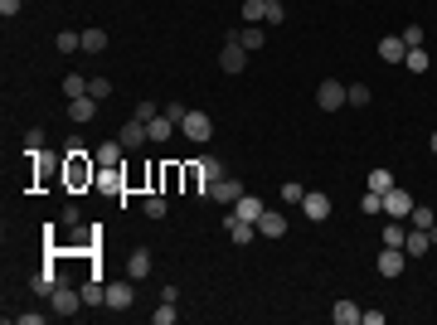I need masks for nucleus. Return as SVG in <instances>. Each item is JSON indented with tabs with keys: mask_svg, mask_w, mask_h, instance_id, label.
Wrapping results in <instances>:
<instances>
[{
	"mask_svg": "<svg viewBox=\"0 0 437 325\" xmlns=\"http://www.w3.org/2000/svg\"><path fill=\"white\" fill-rule=\"evenodd\" d=\"M64 165H68V190L98 185V160H88V151H83L78 141H68V151H64Z\"/></svg>",
	"mask_w": 437,
	"mask_h": 325,
	"instance_id": "1",
	"label": "nucleus"
},
{
	"mask_svg": "<svg viewBox=\"0 0 437 325\" xmlns=\"http://www.w3.org/2000/svg\"><path fill=\"white\" fill-rule=\"evenodd\" d=\"M316 103H321V112H340L345 103H350V88H345L340 78H321V88H316Z\"/></svg>",
	"mask_w": 437,
	"mask_h": 325,
	"instance_id": "2",
	"label": "nucleus"
},
{
	"mask_svg": "<svg viewBox=\"0 0 437 325\" xmlns=\"http://www.w3.org/2000/svg\"><path fill=\"white\" fill-rule=\"evenodd\" d=\"M49 306H54V316H78L88 301H83V292H73V287H54V296H49Z\"/></svg>",
	"mask_w": 437,
	"mask_h": 325,
	"instance_id": "3",
	"label": "nucleus"
},
{
	"mask_svg": "<svg viewBox=\"0 0 437 325\" xmlns=\"http://www.w3.org/2000/svg\"><path fill=\"white\" fill-rule=\"evenodd\" d=\"M98 195H112V199L126 195V175H121V165H98Z\"/></svg>",
	"mask_w": 437,
	"mask_h": 325,
	"instance_id": "4",
	"label": "nucleus"
},
{
	"mask_svg": "<svg viewBox=\"0 0 437 325\" xmlns=\"http://www.w3.org/2000/svg\"><path fill=\"white\" fill-rule=\"evenodd\" d=\"M180 131H185V136H190L195 146H205V141L214 136V121H209L205 112H185V121H180Z\"/></svg>",
	"mask_w": 437,
	"mask_h": 325,
	"instance_id": "5",
	"label": "nucleus"
},
{
	"mask_svg": "<svg viewBox=\"0 0 437 325\" xmlns=\"http://www.w3.org/2000/svg\"><path fill=\"white\" fill-rule=\"evenodd\" d=\"M413 204H418V199H413L408 190H399V185L384 190V214H389V218H408V214H413Z\"/></svg>",
	"mask_w": 437,
	"mask_h": 325,
	"instance_id": "6",
	"label": "nucleus"
},
{
	"mask_svg": "<svg viewBox=\"0 0 437 325\" xmlns=\"http://www.w3.org/2000/svg\"><path fill=\"white\" fill-rule=\"evenodd\" d=\"M238 195H243V185H238L233 175H223V180H214V185L205 190V199H214V204H228V209L238 204Z\"/></svg>",
	"mask_w": 437,
	"mask_h": 325,
	"instance_id": "7",
	"label": "nucleus"
},
{
	"mask_svg": "<svg viewBox=\"0 0 437 325\" xmlns=\"http://www.w3.org/2000/svg\"><path fill=\"white\" fill-rule=\"evenodd\" d=\"M243 63H248V49L228 34V44L218 49V68H223V73H243Z\"/></svg>",
	"mask_w": 437,
	"mask_h": 325,
	"instance_id": "8",
	"label": "nucleus"
},
{
	"mask_svg": "<svg viewBox=\"0 0 437 325\" xmlns=\"http://www.w3.org/2000/svg\"><path fill=\"white\" fill-rule=\"evenodd\" d=\"M126 151H141L146 141H151V131H146V121H136V116H126V126H121V136H117Z\"/></svg>",
	"mask_w": 437,
	"mask_h": 325,
	"instance_id": "9",
	"label": "nucleus"
},
{
	"mask_svg": "<svg viewBox=\"0 0 437 325\" xmlns=\"http://www.w3.org/2000/svg\"><path fill=\"white\" fill-rule=\"evenodd\" d=\"M302 214L311 218V223H326V218H330V195H311V190H306V199H302Z\"/></svg>",
	"mask_w": 437,
	"mask_h": 325,
	"instance_id": "10",
	"label": "nucleus"
},
{
	"mask_svg": "<svg viewBox=\"0 0 437 325\" xmlns=\"http://www.w3.org/2000/svg\"><path fill=\"white\" fill-rule=\"evenodd\" d=\"M93 116H98V98H93V93H88V98H68V121L83 126V121H93Z\"/></svg>",
	"mask_w": 437,
	"mask_h": 325,
	"instance_id": "11",
	"label": "nucleus"
},
{
	"mask_svg": "<svg viewBox=\"0 0 437 325\" xmlns=\"http://www.w3.org/2000/svg\"><path fill=\"white\" fill-rule=\"evenodd\" d=\"M233 214H238V218H248V223H258V218L267 214V204H262L258 195H238V204H233Z\"/></svg>",
	"mask_w": 437,
	"mask_h": 325,
	"instance_id": "12",
	"label": "nucleus"
},
{
	"mask_svg": "<svg viewBox=\"0 0 437 325\" xmlns=\"http://www.w3.org/2000/svg\"><path fill=\"white\" fill-rule=\"evenodd\" d=\"M379 59H384V63H403V59H408V44H403L399 34H389V39H379Z\"/></svg>",
	"mask_w": 437,
	"mask_h": 325,
	"instance_id": "13",
	"label": "nucleus"
},
{
	"mask_svg": "<svg viewBox=\"0 0 437 325\" xmlns=\"http://www.w3.org/2000/svg\"><path fill=\"white\" fill-rule=\"evenodd\" d=\"M403 262H408V252H403V248H384V252H379V272H384V277H399V272H403Z\"/></svg>",
	"mask_w": 437,
	"mask_h": 325,
	"instance_id": "14",
	"label": "nucleus"
},
{
	"mask_svg": "<svg viewBox=\"0 0 437 325\" xmlns=\"http://www.w3.org/2000/svg\"><path fill=\"white\" fill-rule=\"evenodd\" d=\"M228 238L243 248V243H253L258 238V223H248V218H238V214H228Z\"/></svg>",
	"mask_w": 437,
	"mask_h": 325,
	"instance_id": "15",
	"label": "nucleus"
},
{
	"mask_svg": "<svg viewBox=\"0 0 437 325\" xmlns=\"http://www.w3.org/2000/svg\"><path fill=\"white\" fill-rule=\"evenodd\" d=\"M287 233V218L277 214V209H267V214L258 218V238H282Z\"/></svg>",
	"mask_w": 437,
	"mask_h": 325,
	"instance_id": "16",
	"label": "nucleus"
},
{
	"mask_svg": "<svg viewBox=\"0 0 437 325\" xmlns=\"http://www.w3.org/2000/svg\"><path fill=\"white\" fill-rule=\"evenodd\" d=\"M126 277H131V282H141V277H151V252H146V248H136V252L126 257Z\"/></svg>",
	"mask_w": 437,
	"mask_h": 325,
	"instance_id": "17",
	"label": "nucleus"
},
{
	"mask_svg": "<svg viewBox=\"0 0 437 325\" xmlns=\"http://www.w3.org/2000/svg\"><path fill=\"white\" fill-rule=\"evenodd\" d=\"M121 156H126V146H121V141H103V146L93 151V160H98V165H121Z\"/></svg>",
	"mask_w": 437,
	"mask_h": 325,
	"instance_id": "18",
	"label": "nucleus"
},
{
	"mask_svg": "<svg viewBox=\"0 0 437 325\" xmlns=\"http://www.w3.org/2000/svg\"><path fill=\"white\" fill-rule=\"evenodd\" d=\"M330 316H335V325H360V321H364V311H360L355 301H335Z\"/></svg>",
	"mask_w": 437,
	"mask_h": 325,
	"instance_id": "19",
	"label": "nucleus"
},
{
	"mask_svg": "<svg viewBox=\"0 0 437 325\" xmlns=\"http://www.w3.org/2000/svg\"><path fill=\"white\" fill-rule=\"evenodd\" d=\"M146 131H151V141H156V146H165V141H170V131H175V121L161 112V116H151V121H146Z\"/></svg>",
	"mask_w": 437,
	"mask_h": 325,
	"instance_id": "20",
	"label": "nucleus"
},
{
	"mask_svg": "<svg viewBox=\"0 0 437 325\" xmlns=\"http://www.w3.org/2000/svg\"><path fill=\"white\" fill-rule=\"evenodd\" d=\"M233 39H238V44H243V49H248V54H253V49H262V44H267V34H262V29H258V24H243V29H238V34H233Z\"/></svg>",
	"mask_w": 437,
	"mask_h": 325,
	"instance_id": "21",
	"label": "nucleus"
},
{
	"mask_svg": "<svg viewBox=\"0 0 437 325\" xmlns=\"http://www.w3.org/2000/svg\"><path fill=\"white\" fill-rule=\"evenodd\" d=\"M54 287H59V272H34L29 277V292L34 296H54Z\"/></svg>",
	"mask_w": 437,
	"mask_h": 325,
	"instance_id": "22",
	"label": "nucleus"
},
{
	"mask_svg": "<svg viewBox=\"0 0 437 325\" xmlns=\"http://www.w3.org/2000/svg\"><path fill=\"white\" fill-rule=\"evenodd\" d=\"M108 306L112 311H126V306H131V287H126V282H112L108 287Z\"/></svg>",
	"mask_w": 437,
	"mask_h": 325,
	"instance_id": "23",
	"label": "nucleus"
},
{
	"mask_svg": "<svg viewBox=\"0 0 437 325\" xmlns=\"http://www.w3.org/2000/svg\"><path fill=\"white\" fill-rule=\"evenodd\" d=\"M64 98H88V78L83 73H68L64 78Z\"/></svg>",
	"mask_w": 437,
	"mask_h": 325,
	"instance_id": "24",
	"label": "nucleus"
},
{
	"mask_svg": "<svg viewBox=\"0 0 437 325\" xmlns=\"http://www.w3.org/2000/svg\"><path fill=\"white\" fill-rule=\"evenodd\" d=\"M403 238H408V228H403V218H394L384 228V248H403Z\"/></svg>",
	"mask_w": 437,
	"mask_h": 325,
	"instance_id": "25",
	"label": "nucleus"
},
{
	"mask_svg": "<svg viewBox=\"0 0 437 325\" xmlns=\"http://www.w3.org/2000/svg\"><path fill=\"white\" fill-rule=\"evenodd\" d=\"M267 20V0H243V24H258Z\"/></svg>",
	"mask_w": 437,
	"mask_h": 325,
	"instance_id": "26",
	"label": "nucleus"
},
{
	"mask_svg": "<svg viewBox=\"0 0 437 325\" xmlns=\"http://www.w3.org/2000/svg\"><path fill=\"white\" fill-rule=\"evenodd\" d=\"M408 223H413V228H437V214L428 209V204H413V214H408Z\"/></svg>",
	"mask_w": 437,
	"mask_h": 325,
	"instance_id": "27",
	"label": "nucleus"
},
{
	"mask_svg": "<svg viewBox=\"0 0 437 325\" xmlns=\"http://www.w3.org/2000/svg\"><path fill=\"white\" fill-rule=\"evenodd\" d=\"M165 209H170L165 195H146V204H141V214H146V218H165Z\"/></svg>",
	"mask_w": 437,
	"mask_h": 325,
	"instance_id": "28",
	"label": "nucleus"
},
{
	"mask_svg": "<svg viewBox=\"0 0 437 325\" xmlns=\"http://www.w3.org/2000/svg\"><path fill=\"white\" fill-rule=\"evenodd\" d=\"M83 49H88V54H103V49H108V29H88V34H83Z\"/></svg>",
	"mask_w": 437,
	"mask_h": 325,
	"instance_id": "29",
	"label": "nucleus"
},
{
	"mask_svg": "<svg viewBox=\"0 0 437 325\" xmlns=\"http://www.w3.org/2000/svg\"><path fill=\"white\" fill-rule=\"evenodd\" d=\"M403 68H408V73H428V49H408Z\"/></svg>",
	"mask_w": 437,
	"mask_h": 325,
	"instance_id": "30",
	"label": "nucleus"
},
{
	"mask_svg": "<svg viewBox=\"0 0 437 325\" xmlns=\"http://www.w3.org/2000/svg\"><path fill=\"white\" fill-rule=\"evenodd\" d=\"M369 190H374V195H384V190H394V175H389L384 165H379V170H369Z\"/></svg>",
	"mask_w": 437,
	"mask_h": 325,
	"instance_id": "31",
	"label": "nucleus"
},
{
	"mask_svg": "<svg viewBox=\"0 0 437 325\" xmlns=\"http://www.w3.org/2000/svg\"><path fill=\"white\" fill-rule=\"evenodd\" d=\"M200 170H205V180H209V185H214V180H223V175H228V170L218 165L214 156H200Z\"/></svg>",
	"mask_w": 437,
	"mask_h": 325,
	"instance_id": "32",
	"label": "nucleus"
},
{
	"mask_svg": "<svg viewBox=\"0 0 437 325\" xmlns=\"http://www.w3.org/2000/svg\"><path fill=\"white\" fill-rule=\"evenodd\" d=\"M54 44H59V54H73V49H83V34H73V29H64V34H59Z\"/></svg>",
	"mask_w": 437,
	"mask_h": 325,
	"instance_id": "33",
	"label": "nucleus"
},
{
	"mask_svg": "<svg viewBox=\"0 0 437 325\" xmlns=\"http://www.w3.org/2000/svg\"><path fill=\"white\" fill-rule=\"evenodd\" d=\"M302 199H306V185L287 180V185H282V204H302Z\"/></svg>",
	"mask_w": 437,
	"mask_h": 325,
	"instance_id": "34",
	"label": "nucleus"
},
{
	"mask_svg": "<svg viewBox=\"0 0 437 325\" xmlns=\"http://www.w3.org/2000/svg\"><path fill=\"white\" fill-rule=\"evenodd\" d=\"M175 316H180L175 301H161V311H151V321H156V325H175Z\"/></svg>",
	"mask_w": 437,
	"mask_h": 325,
	"instance_id": "35",
	"label": "nucleus"
},
{
	"mask_svg": "<svg viewBox=\"0 0 437 325\" xmlns=\"http://www.w3.org/2000/svg\"><path fill=\"white\" fill-rule=\"evenodd\" d=\"M88 93L103 103V98H112V78H88Z\"/></svg>",
	"mask_w": 437,
	"mask_h": 325,
	"instance_id": "36",
	"label": "nucleus"
},
{
	"mask_svg": "<svg viewBox=\"0 0 437 325\" xmlns=\"http://www.w3.org/2000/svg\"><path fill=\"white\" fill-rule=\"evenodd\" d=\"M360 209H364V214H379V209H384V195H374V190L360 195Z\"/></svg>",
	"mask_w": 437,
	"mask_h": 325,
	"instance_id": "37",
	"label": "nucleus"
},
{
	"mask_svg": "<svg viewBox=\"0 0 437 325\" xmlns=\"http://www.w3.org/2000/svg\"><path fill=\"white\" fill-rule=\"evenodd\" d=\"M403 44H408V49H423V24H408V29H403Z\"/></svg>",
	"mask_w": 437,
	"mask_h": 325,
	"instance_id": "38",
	"label": "nucleus"
},
{
	"mask_svg": "<svg viewBox=\"0 0 437 325\" xmlns=\"http://www.w3.org/2000/svg\"><path fill=\"white\" fill-rule=\"evenodd\" d=\"M350 107H369V88H364V83L350 88Z\"/></svg>",
	"mask_w": 437,
	"mask_h": 325,
	"instance_id": "39",
	"label": "nucleus"
},
{
	"mask_svg": "<svg viewBox=\"0 0 437 325\" xmlns=\"http://www.w3.org/2000/svg\"><path fill=\"white\" fill-rule=\"evenodd\" d=\"M24 151H44V131H39V126L24 131Z\"/></svg>",
	"mask_w": 437,
	"mask_h": 325,
	"instance_id": "40",
	"label": "nucleus"
},
{
	"mask_svg": "<svg viewBox=\"0 0 437 325\" xmlns=\"http://www.w3.org/2000/svg\"><path fill=\"white\" fill-rule=\"evenodd\" d=\"M287 20V5L282 0H267V24H282Z\"/></svg>",
	"mask_w": 437,
	"mask_h": 325,
	"instance_id": "41",
	"label": "nucleus"
},
{
	"mask_svg": "<svg viewBox=\"0 0 437 325\" xmlns=\"http://www.w3.org/2000/svg\"><path fill=\"white\" fill-rule=\"evenodd\" d=\"M131 116H136V121H151V116H161V112H156V103H136Z\"/></svg>",
	"mask_w": 437,
	"mask_h": 325,
	"instance_id": "42",
	"label": "nucleus"
},
{
	"mask_svg": "<svg viewBox=\"0 0 437 325\" xmlns=\"http://www.w3.org/2000/svg\"><path fill=\"white\" fill-rule=\"evenodd\" d=\"M185 112H190L185 103H165V116H170V121H185Z\"/></svg>",
	"mask_w": 437,
	"mask_h": 325,
	"instance_id": "43",
	"label": "nucleus"
},
{
	"mask_svg": "<svg viewBox=\"0 0 437 325\" xmlns=\"http://www.w3.org/2000/svg\"><path fill=\"white\" fill-rule=\"evenodd\" d=\"M15 321H20V325H44V311H20Z\"/></svg>",
	"mask_w": 437,
	"mask_h": 325,
	"instance_id": "44",
	"label": "nucleus"
},
{
	"mask_svg": "<svg viewBox=\"0 0 437 325\" xmlns=\"http://www.w3.org/2000/svg\"><path fill=\"white\" fill-rule=\"evenodd\" d=\"M0 15L10 20V15H20V0H0Z\"/></svg>",
	"mask_w": 437,
	"mask_h": 325,
	"instance_id": "45",
	"label": "nucleus"
},
{
	"mask_svg": "<svg viewBox=\"0 0 437 325\" xmlns=\"http://www.w3.org/2000/svg\"><path fill=\"white\" fill-rule=\"evenodd\" d=\"M433 156H437V131H433Z\"/></svg>",
	"mask_w": 437,
	"mask_h": 325,
	"instance_id": "46",
	"label": "nucleus"
}]
</instances>
